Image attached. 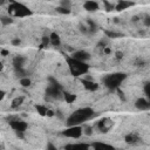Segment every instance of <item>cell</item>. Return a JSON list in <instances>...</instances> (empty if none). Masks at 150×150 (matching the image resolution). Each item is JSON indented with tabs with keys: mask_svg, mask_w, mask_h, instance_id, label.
I'll list each match as a JSON object with an SVG mask.
<instances>
[{
	"mask_svg": "<svg viewBox=\"0 0 150 150\" xmlns=\"http://www.w3.org/2000/svg\"><path fill=\"white\" fill-rule=\"evenodd\" d=\"M94 116V110L89 107H84V108H80L76 111H74L66 121L67 125H79L86 121H88L89 118H91Z\"/></svg>",
	"mask_w": 150,
	"mask_h": 150,
	"instance_id": "6da1fadb",
	"label": "cell"
},
{
	"mask_svg": "<svg viewBox=\"0 0 150 150\" xmlns=\"http://www.w3.org/2000/svg\"><path fill=\"white\" fill-rule=\"evenodd\" d=\"M67 63H68V67H69V70H70V74L74 75V76H80V75H83L88 71L89 69V66L84 62V61H80V60H76L71 56H68L67 57Z\"/></svg>",
	"mask_w": 150,
	"mask_h": 150,
	"instance_id": "7a4b0ae2",
	"label": "cell"
},
{
	"mask_svg": "<svg viewBox=\"0 0 150 150\" xmlns=\"http://www.w3.org/2000/svg\"><path fill=\"white\" fill-rule=\"evenodd\" d=\"M8 13L18 16V18H26V16H30L33 14V12L23 4L21 2H16V1H12L8 5Z\"/></svg>",
	"mask_w": 150,
	"mask_h": 150,
	"instance_id": "3957f363",
	"label": "cell"
},
{
	"mask_svg": "<svg viewBox=\"0 0 150 150\" xmlns=\"http://www.w3.org/2000/svg\"><path fill=\"white\" fill-rule=\"evenodd\" d=\"M125 77H127V75L124 73H112V74H109L103 77V84L107 88L115 90L125 80Z\"/></svg>",
	"mask_w": 150,
	"mask_h": 150,
	"instance_id": "277c9868",
	"label": "cell"
},
{
	"mask_svg": "<svg viewBox=\"0 0 150 150\" xmlns=\"http://www.w3.org/2000/svg\"><path fill=\"white\" fill-rule=\"evenodd\" d=\"M83 134V128L79 124V125H68L67 129H64L62 131V135L69 138H80Z\"/></svg>",
	"mask_w": 150,
	"mask_h": 150,
	"instance_id": "5b68a950",
	"label": "cell"
},
{
	"mask_svg": "<svg viewBox=\"0 0 150 150\" xmlns=\"http://www.w3.org/2000/svg\"><path fill=\"white\" fill-rule=\"evenodd\" d=\"M46 95L52 98H60L61 96H63L59 83H49V86L46 89Z\"/></svg>",
	"mask_w": 150,
	"mask_h": 150,
	"instance_id": "8992f818",
	"label": "cell"
},
{
	"mask_svg": "<svg viewBox=\"0 0 150 150\" xmlns=\"http://www.w3.org/2000/svg\"><path fill=\"white\" fill-rule=\"evenodd\" d=\"M9 125L14 131H26L28 128L27 122H25L22 120H11Z\"/></svg>",
	"mask_w": 150,
	"mask_h": 150,
	"instance_id": "52a82bcc",
	"label": "cell"
},
{
	"mask_svg": "<svg viewBox=\"0 0 150 150\" xmlns=\"http://www.w3.org/2000/svg\"><path fill=\"white\" fill-rule=\"evenodd\" d=\"M70 56L74 57V59H76V60L84 61V62L90 59V54H89L88 52H86V50H76V52H74Z\"/></svg>",
	"mask_w": 150,
	"mask_h": 150,
	"instance_id": "ba28073f",
	"label": "cell"
},
{
	"mask_svg": "<svg viewBox=\"0 0 150 150\" xmlns=\"http://www.w3.org/2000/svg\"><path fill=\"white\" fill-rule=\"evenodd\" d=\"M134 6V2L132 1H129V0H120L116 5H115V11L117 12H122L124 9H128L129 7H132Z\"/></svg>",
	"mask_w": 150,
	"mask_h": 150,
	"instance_id": "9c48e42d",
	"label": "cell"
},
{
	"mask_svg": "<svg viewBox=\"0 0 150 150\" xmlns=\"http://www.w3.org/2000/svg\"><path fill=\"white\" fill-rule=\"evenodd\" d=\"M81 82H82L84 89H87V90H89V91H95V90L98 89V83H96V82H94V81H91V80L82 79Z\"/></svg>",
	"mask_w": 150,
	"mask_h": 150,
	"instance_id": "30bf717a",
	"label": "cell"
},
{
	"mask_svg": "<svg viewBox=\"0 0 150 150\" xmlns=\"http://www.w3.org/2000/svg\"><path fill=\"white\" fill-rule=\"evenodd\" d=\"M83 8H84V11H87V12H96V11H98L100 6H98V4H97L96 1H94V0H87V1L83 4Z\"/></svg>",
	"mask_w": 150,
	"mask_h": 150,
	"instance_id": "8fae6325",
	"label": "cell"
},
{
	"mask_svg": "<svg viewBox=\"0 0 150 150\" xmlns=\"http://www.w3.org/2000/svg\"><path fill=\"white\" fill-rule=\"evenodd\" d=\"M111 125H112V122H111L109 118H102V120L98 121V123H97L98 129H100L101 131H103V132H107V131L110 129Z\"/></svg>",
	"mask_w": 150,
	"mask_h": 150,
	"instance_id": "7c38bea8",
	"label": "cell"
},
{
	"mask_svg": "<svg viewBox=\"0 0 150 150\" xmlns=\"http://www.w3.org/2000/svg\"><path fill=\"white\" fill-rule=\"evenodd\" d=\"M135 107L138 109V110H148L149 109V101L141 97V98H137L136 102H135Z\"/></svg>",
	"mask_w": 150,
	"mask_h": 150,
	"instance_id": "4fadbf2b",
	"label": "cell"
},
{
	"mask_svg": "<svg viewBox=\"0 0 150 150\" xmlns=\"http://www.w3.org/2000/svg\"><path fill=\"white\" fill-rule=\"evenodd\" d=\"M124 141H125V143H128V144H136V143H138L139 137H138L136 134H128V135L124 137Z\"/></svg>",
	"mask_w": 150,
	"mask_h": 150,
	"instance_id": "5bb4252c",
	"label": "cell"
},
{
	"mask_svg": "<svg viewBox=\"0 0 150 150\" xmlns=\"http://www.w3.org/2000/svg\"><path fill=\"white\" fill-rule=\"evenodd\" d=\"M49 38H50V45H53V46H55V47H57V46L61 45V39H60V36H59L57 33L53 32V33L49 35Z\"/></svg>",
	"mask_w": 150,
	"mask_h": 150,
	"instance_id": "9a60e30c",
	"label": "cell"
},
{
	"mask_svg": "<svg viewBox=\"0 0 150 150\" xmlns=\"http://www.w3.org/2000/svg\"><path fill=\"white\" fill-rule=\"evenodd\" d=\"M26 59L23 56H15L13 59V66L15 68H20V67H23V63H25Z\"/></svg>",
	"mask_w": 150,
	"mask_h": 150,
	"instance_id": "2e32d148",
	"label": "cell"
},
{
	"mask_svg": "<svg viewBox=\"0 0 150 150\" xmlns=\"http://www.w3.org/2000/svg\"><path fill=\"white\" fill-rule=\"evenodd\" d=\"M63 98L67 103H73L76 101V95L75 94H71V93H63Z\"/></svg>",
	"mask_w": 150,
	"mask_h": 150,
	"instance_id": "e0dca14e",
	"label": "cell"
},
{
	"mask_svg": "<svg viewBox=\"0 0 150 150\" xmlns=\"http://www.w3.org/2000/svg\"><path fill=\"white\" fill-rule=\"evenodd\" d=\"M35 109H36V111H38V114L40 116H47V111H48V108L47 107H45L42 104H36L35 105Z\"/></svg>",
	"mask_w": 150,
	"mask_h": 150,
	"instance_id": "ac0fdd59",
	"label": "cell"
},
{
	"mask_svg": "<svg viewBox=\"0 0 150 150\" xmlns=\"http://www.w3.org/2000/svg\"><path fill=\"white\" fill-rule=\"evenodd\" d=\"M23 100H25V98H23V96H18V97L13 98L11 107H12V108H18V107H20V105L23 103Z\"/></svg>",
	"mask_w": 150,
	"mask_h": 150,
	"instance_id": "d6986e66",
	"label": "cell"
},
{
	"mask_svg": "<svg viewBox=\"0 0 150 150\" xmlns=\"http://www.w3.org/2000/svg\"><path fill=\"white\" fill-rule=\"evenodd\" d=\"M94 149H102V148H111L110 144H107V143H102V142H94L93 145H91Z\"/></svg>",
	"mask_w": 150,
	"mask_h": 150,
	"instance_id": "ffe728a7",
	"label": "cell"
},
{
	"mask_svg": "<svg viewBox=\"0 0 150 150\" xmlns=\"http://www.w3.org/2000/svg\"><path fill=\"white\" fill-rule=\"evenodd\" d=\"M19 82H20V84H21L22 87H25V88H27V87H29V86L32 84V81H30V79H28L27 76H25V77H21Z\"/></svg>",
	"mask_w": 150,
	"mask_h": 150,
	"instance_id": "44dd1931",
	"label": "cell"
},
{
	"mask_svg": "<svg viewBox=\"0 0 150 150\" xmlns=\"http://www.w3.org/2000/svg\"><path fill=\"white\" fill-rule=\"evenodd\" d=\"M56 12L60 13V14H69L70 13V8L64 7V6H59V7H56Z\"/></svg>",
	"mask_w": 150,
	"mask_h": 150,
	"instance_id": "7402d4cb",
	"label": "cell"
},
{
	"mask_svg": "<svg viewBox=\"0 0 150 150\" xmlns=\"http://www.w3.org/2000/svg\"><path fill=\"white\" fill-rule=\"evenodd\" d=\"M15 74H16V76H19L20 79H21V77H25V76L27 75V73H26V70L23 69V67L15 68Z\"/></svg>",
	"mask_w": 150,
	"mask_h": 150,
	"instance_id": "603a6c76",
	"label": "cell"
},
{
	"mask_svg": "<svg viewBox=\"0 0 150 150\" xmlns=\"http://www.w3.org/2000/svg\"><path fill=\"white\" fill-rule=\"evenodd\" d=\"M87 149L88 145H84V144H70V145H66V149Z\"/></svg>",
	"mask_w": 150,
	"mask_h": 150,
	"instance_id": "cb8c5ba5",
	"label": "cell"
},
{
	"mask_svg": "<svg viewBox=\"0 0 150 150\" xmlns=\"http://www.w3.org/2000/svg\"><path fill=\"white\" fill-rule=\"evenodd\" d=\"M104 2V8H105V11L107 12H111V11H114L115 9V5H112V4H109L108 1H103Z\"/></svg>",
	"mask_w": 150,
	"mask_h": 150,
	"instance_id": "d4e9b609",
	"label": "cell"
},
{
	"mask_svg": "<svg viewBox=\"0 0 150 150\" xmlns=\"http://www.w3.org/2000/svg\"><path fill=\"white\" fill-rule=\"evenodd\" d=\"M1 23L4 25V26H6V25H9V23H12V19L9 18V16H1Z\"/></svg>",
	"mask_w": 150,
	"mask_h": 150,
	"instance_id": "484cf974",
	"label": "cell"
},
{
	"mask_svg": "<svg viewBox=\"0 0 150 150\" xmlns=\"http://www.w3.org/2000/svg\"><path fill=\"white\" fill-rule=\"evenodd\" d=\"M83 134H84V135H87V136H90V135L93 134V129H91V127L86 125V127L83 128Z\"/></svg>",
	"mask_w": 150,
	"mask_h": 150,
	"instance_id": "4316f807",
	"label": "cell"
},
{
	"mask_svg": "<svg viewBox=\"0 0 150 150\" xmlns=\"http://www.w3.org/2000/svg\"><path fill=\"white\" fill-rule=\"evenodd\" d=\"M49 43H50V38L49 36H43L42 38V46L43 47H47Z\"/></svg>",
	"mask_w": 150,
	"mask_h": 150,
	"instance_id": "83f0119b",
	"label": "cell"
},
{
	"mask_svg": "<svg viewBox=\"0 0 150 150\" xmlns=\"http://www.w3.org/2000/svg\"><path fill=\"white\" fill-rule=\"evenodd\" d=\"M105 34H107L109 38H118V36H122V34H120V33H114V32H105Z\"/></svg>",
	"mask_w": 150,
	"mask_h": 150,
	"instance_id": "f1b7e54d",
	"label": "cell"
},
{
	"mask_svg": "<svg viewBox=\"0 0 150 150\" xmlns=\"http://www.w3.org/2000/svg\"><path fill=\"white\" fill-rule=\"evenodd\" d=\"M116 90H117V94H118V97H120V98H121L122 101H125V96H124V93H123V91H122L121 89H118V88H117Z\"/></svg>",
	"mask_w": 150,
	"mask_h": 150,
	"instance_id": "f546056e",
	"label": "cell"
},
{
	"mask_svg": "<svg viewBox=\"0 0 150 150\" xmlns=\"http://www.w3.org/2000/svg\"><path fill=\"white\" fill-rule=\"evenodd\" d=\"M12 45H13V46H20V45H21V40H20L19 38H15V39L12 40Z\"/></svg>",
	"mask_w": 150,
	"mask_h": 150,
	"instance_id": "4dcf8cb0",
	"label": "cell"
},
{
	"mask_svg": "<svg viewBox=\"0 0 150 150\" xmlns=\"http://www.w3.org/2000/svg\"><path fill=\"white\" fill-rule=\"evenodd\" d=\"M143 23L146 26V27H150V16H144V19H143Z\"/></svg>",
	"mask_w": 150,
	"mask_h": 150,
	"instance_id": "1f68e13d",
	"label": "cell"
},
{
	"mask_svg": "<svg viewBox=\"0 0 150 150\" xmlns=\"http://www.w3.org/2000/svg\"><path fill=\"white\" fill-rule=\"evenodd\" d=\"M144 91H145V94H146V96L150 98V83H148V84H145V87H144Z\"/></svg>",
	"mask_w": 150,
	"mask_h": 150,
	"instance_id": "d6a6232c",
	"label": "cell"
},
{
	"mask_svg": "<svg viewBox=\"0 0 150 150\" xmlns=\"http://www.w3.org/2000/svg\"><path fill=\"white\" fill-rule=\"evenodd\" d=\"M23 132H25V131H15V134H16V136H18L19 138H21V139H22V138L25 137V135H23Z\"/></svg>",
	"mask_w": 150,
	"mask_h": 150,
	"instance_id": "836d02e7",
	"label": "cell"
},
{
	"mask_svg": "<svg viewBox=\"0 0 150 150\" xmlns=\"http://www.w3.org/2000/svg\"><path fill=\"white\" fill-rule=\"evenodd\" d=\"M1 55H2V56L9 55V50H7V49H1Z\"/></svg>",
	"mask_w": 150,
	"mask_h": 150,
	"instance_id": "e575fe53",
	"label": "cell"
},
{
	"mask_svg": "<svg viewBox=\"0 0 150 150\" xmlns=\"http://www.w3.org/2000/svg\"><path fill=\"white\" fill-rule=\"evenodd\" d=\"M47 116H48V117H53V116H55V112H54L53 110L48 109V111H47Z\"/></svg>",
	"mask_w": 150,
	"mask_h": 150,
	"instance_id": "d590c367",
	"label": "cell"
},
{
	"mask_svg": "<svg viewBox=\"0 0 150 150\" xmlns=\"http://www.w3.org/2000/svg\"><path fill=\"white\" fill-rule=\"evenodd\" d=\"M111 50H110V48H107V47H104L103 48V53H105V54H109Z\"/></svg>",
	"mask_w": 150,
	"mask_h": 150,
	"instance_id": "8d00e7d4",
	"label": "cell"
},
{
	"mask_svg": "<svg viewBox=\"0 0 150 150\" xmlns=\"http://www.w3.org/2000/svg\"><path fill=\"white\" fill-rule=\"evenodd\" d=\"M122 56H123V54H122V53H120V52H117V53H116V57H117L118 60H121V59H122Z\"/></svg>",
	"mask_w": 150,
	"mask_h": 150,
	"instance_id": "74e56055",
	"label": "cell"
},
{
	"mask_svg": "<svg viewBox=\"0 0 150 150\" xmlns=\"http://www.w3.org/2000/svg\"><path fill=\"white\" fill-rule=\"evenodd\" d=\"M4 96H5V91H4V90H1V91H0V98L2 100V98H4Z\"/></svg>",
	"mask_w": 150,
	"mask_h": 150,
	"instance_id": "f35d334b",
	"label": "cell"
},
{
	"mask_svg": "<svg viewBox=\"0 0 150 150\" xmlns=\"http://www.w3.org/2000/svg\"><path fill=\"white\" fill-rule=\"evenodd\" d=\"M149 109H150V101H149Z\"/></svg>",
	"mask_w": 150,
	"mask_h": 150,
	"instance_id": "ab89813d",
	"label": "cell"
},
{
	"mask_svg": "<svg viewBox=\"0 0 150 150\" xmlns=\"http://www.w3.org/2000/svg\"><path fill=\"white\" fill-rule=\"evenodd\" d=\"M46 1H52V0H46Z\"/></svg>",
	"mask_w": 150,
	"mask_h": 150,
	"instance_id": "60d3db41",
	"label": "cell"
}]
</instances>
